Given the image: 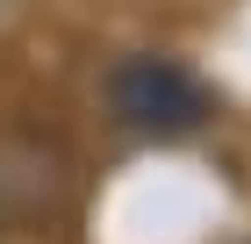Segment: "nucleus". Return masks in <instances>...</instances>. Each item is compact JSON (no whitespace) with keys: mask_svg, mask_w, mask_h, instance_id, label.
I'll use <instances>...</instances> for the list:
<instances>
[{"mask_svg":"<svg viewBox=\"0 0 251 244\" xmlns=\"http://www.w3.org/2000/svg\"><path fill=\"white\" fill-rule=\"evenodd\" d=\"M0 7H7V0H0Z\"/></svg>","mask_w":251,"mask_h":244,"instance_id":"4","label":"nucleus"},{"mask_svg":"<svg viewBox=\"0 0 251 244\" xmlns=\"http://www.w3.org/2000/svg\"><path fill=\"white\" fill-rule=\"evenodd\" d=\"M108 115H115L129 136H187L208 122V86L173 65V57H122L115 72H108Z\"/></svg>","mask_w":251,"mask_h":244,"instance_id":"1","label":"nucleus"},{"mask_svg":"<svg viewBox=\"0 0 251 244\" xmlns=\"http://www.w3.org/2000/svg\"><path fill=\"white\" fill-rule=\"evenodd\" d=\"M237 244H251V237H237Z\"/></svg>","mask_w":251,"mask_h":244,"instance_id":"3","label":"nucleus"},{"mask_svg":"<svg viewBox=\"0 0 251 244\" xmlns=\"http://www.w3.org/2000/svg\"><path fill=\"white\" fill-rule=\"evenodd\" d=\"M65 194V158H58V144L50 136H7L0 144V208L7 216H43V208Z\"/></svg>","mask_w":251,"mask_h":244,"instance_id":"2","label":"nucleus"}]
</instances>
